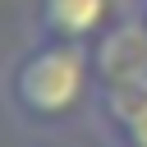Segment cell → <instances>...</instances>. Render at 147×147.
Here are the masks:
<instances>
[{"label":"cell","instance_id":"obj_2","mask_svg":"<svg viewBox=\"0 0 147 147\" xmlns=\"http://www.w3.org/2000/svg\"><path fill=\"white\" fill-rule=\"evenodd\" d=\"M92 74L101 78L106 92L147 87V23H142V18H124V23H115V28L96 41Z\"/></svg>","mask_w":147,"mask_h":147},{"label":"cell","instance_id":"obj_3","mask_svg":"<svg viewBox=\"0 0 147 147\" xmlns=\"http://www.w3.org/2000/svg\"><path fill=\"white\" fill-rule=\"evenodd\" d=\"M106 0H41V28L55 41H83L101 28Z\"/></svg>","mask_w":147,"mask_h":147},{"label":"cell","instance_id":"obj_1","mask_svg":"<svg viewBox=\"0 0 147 147\" xmlns=\"http://www.w3.org/2000/svg\"><path fill=\"white\" fill-rule=\"evenodd\" d=\"M92 60L83 55L78 41H51L37 46L18 69H14V106L28 119H55L78 106L87 92Z\"/></svg>","mask_w":147,"mask_h":147},{"label":"cell","instance_id":"obj_4","mask_svg":"<svg viewBox=\"0 0 147 147\" xmlns=\"http://www.w3.org/2000/svg\"><path fill=\"white\" fill-rule=\"evenodd\" d=\"M101 115H106V124L119 133V142H124V147H147V87L106 92Z\"/></svg>","mask_w":147,"mask_h":147},{"label":"cell","instance_id":"obj_5","mask_svg":"<svg viewBox=\"0 0 147 147\" xmlns=\"http://www.w3.org/2000/svg\"><path fill=\"white\" fill-rule=\"evenodd\" d=\"M142 23H147V18H142Z\"/></svg>","mask_w":147,"mask_h":147}]
</instances>
